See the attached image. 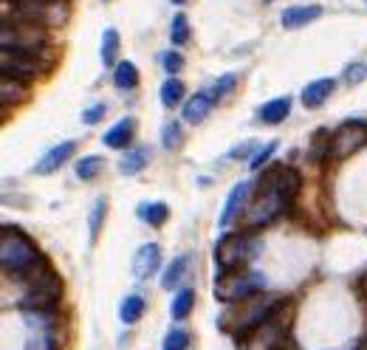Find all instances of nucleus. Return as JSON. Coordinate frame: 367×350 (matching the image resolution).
<instances>
[{"label": "nucleus", "instance_id": "58836bf2", "mask_svg": "<svg viewBox=\"0 0 367 350\" xmlns=\"http://www.w3.org/2000/svg\"><path fill=\"white\" fill-rule=\"evenodd\" d=\"M266 3H274V0H266Z\"/></svg>", "mask_w": 367, "mask_h": 350}, {"label": "nucleus", "instance_id": "39448f33", "mask_svg": "<svg viewBox=\"0 0 367 350\" xmlns=\"http://www.w3.org/2000/svg\"><path fill=\"white\" fill-rule=\"evenodd\" d=\"M291 325V302H283L263 325L246 336V350H283Z\"/></svg>", "mask_w": 367, "mask_h": 350}, {"label": "nucleus", "instance_id": "9d476101", "mask_svg": "<svg viewBox=\"0 0 367 350\" xmlns=\"http://www.w3.org/2000/svg\"><path fill=\"white\" fill-rule=\"evenodd\" d=\"M158 266H161V246L158 243H145L142 249H136L130 272H133L136 280H150L158 272Z\"/></svg>", "mask_w": 367, "mask_h": 350}, {"label": "nucleus", "instance_id": "c85d7f7f", "mask_svg": "<svg viewBox=\"0 0 367 350\" xmlns=\"http://www.w3.org/2000/svg\"><path fill=\"white\" fill-rule=\"evenodd\" d=\"M190 23H187V14H175L172 17V26H170V40L172 46H187L190 43Z\"/></svg>", "mask_w": 367, "mask_h": 350}, {"label": "nucleus", "instance_id": "c756f323", "mask_svg": "<svg viewBox=\"0 0 367 350\" xmlns=\"http://www.w3.org/2000/svg\"><path fill=\"white\" fill-rule=\"evenodd\" d=\"M187 263H190V257H175L172 263H170V269L164 272V277H161V285L164 288H175V282L184 277V272H187Z\"/></svg>", "mask_w": 367, "mask_h": 350}, {"label": "nucleus", "instance_id": "4468645a", "mask_svg": "<svg viewBox=\"0 0 367 350\" xmlns=\"http://www.w3.org/2000/svg\"><path fill=\"white\" fill-rule=\"evenodd\" d=\"M322 17V6H291V9H286L283 11V17H280V23H283V29H302V26H308V23H314V20H319Z\"/></svg>", "mask_w": 367, "mask_h": 350}, {"label": "nucleus", "instance_id": "423d86ee", "mask_svg": "<svg viewBox=\"0 0 367 350\" xmlns=\"http://www.w3.org/2000/svg\"><path fill=\"white\" fill-rule=\"evenodd\" d=\"M266 288V280L249 269H232V272H220L215 277V297L220 302H243L254 294H260Z\"/></svg>", "mask_w": 367, "mask_h": 350}, {"label": "nucleus", "instance_id": "9b49d317", "mask_svg": "<svg viewBox=\"0 0 367 350\" xmlns=\"http://www.w3.org/2000/svg\"><path fill=\"white\" fill-rule=\"evenodd\" d=\"M76 153V141H63L57 147H51L48 153H43V158L34 164V173L37 175H48V173H57L68 158Z\"/></svg>", "mask_w": 367, "mask_h": 350}, {"label": "nucleus", "instance_id": "4c0bfd02", "mask_svg": "<svg viewBox=\"0 0 367 350\" xmlns=\"http://www.w3.org/2000/svg\"><path fill=\"white\" fill-rule=\"evenodd\" d=\"M172 3H187V0H172Z\"/></svg>", "mask_w": 367, "mask_h": 350}, {"label": "nucleus", "instance_id": "cd10ccee", "mask_svg": "<svg viewBox=\"0 0 367 350\" xmlns=\"http://www.w3.org/2000/svg\"><path fill=\"white\" fill-rule=\"evenodd\" d=\"M139 217L147 220L150 226H164L170 220V207L167 204H145V207H139Z\"/></svg>", "mask_w": 367, "mask_h": 350}, {"label": "nucleus", "instance_id": "e433bc0d", "mask_svg": "<svg viewBox=\"0 0 367 350\" xmlns=\"http://www.w3.org/2000/svg\"><path fill=\"white\" fill-rule=\"evenodd\" d=\"M365 73H367V68H362V66H351L348 73H345V79H348V82H362Z\"/></svg>", "mask_w": 367, "mask_h": 350}, {"label": "nucleus", "instance_id": "5701e85b", "mask_svg": "<svg viewBox=\"0 0 367 350\" xmlns=\"http://www.w3.org/2000/svg\"><path fill=\"white\" fill-rule=\"evenodd\" d=\"M192 305H195V291H192V288H181V291L172 297V305H170L172 319H187L190 311H192Z\"/></svg>", "mask_w": 367, "mask_h": 350}, {"label": "nucleus", "instance_id": "20e7f679", "mask_svg": "<svg viewBox=\"0 0 367 350\" xmlns=\"http://www.w3.org/2000/svg\"><path fill=\"white\" fill-rule=\"evenodd\" d=\"M46 46V31L43 26L23 20V17H11L3 14L0 20V48H11V51H26V54H40V48Z\"/></svg>", "mask_w": 367, "mask_h": 350}, {"label": "nucleus", "instance_id": "2eb2a0df", "mask_svg": "<svg viewBox=\"0 0 367 350\" xmlns=\"http://www.w3.org/2000/svg\"><path fill=\"white\" fill-rule=\"evenodd\" d=\"M249 190H252V184H249V181H240V184H234V187H232V192L226 195V204H223V212H220V217H218V226H229V223L234 220V215L240 212L243 201H246V195H249Z\"/></svg>", "mask_w": 367, "mask_h": 350}, {"label": "nucleus", "instance_id": "f03ea898", "mask_svg": "<svg viewBox=\"0 0 367 350\" xmlns=\"http://www.w3.org/2000/svg\"><path fill=\"white\" fill-rule=\"evenodd\" d=\"M37 263H43L37 246L17 229L11 226H3V235H0V266H3V274L6 277H20L26 272H31Z\"/></svg>", "mask_w": 367, "mask_h": 350}, {"label": "nucleus", "instance_id": "f257e3e1", "mask_svg": "<svg viewBox=\"0 0 367 350\" xmlns=\"http://www.w3.org/2000/svg\"><path fill=\"white\" fill-rule=\"evenodd\" d=\"M283 302H289V297L286 294H254V297H249V299H243V308L240 311H229V316H223L220 319V325L226 328V331H232V334H252L257 325H263Z\"/></svg>", "mask_w": 367, "mask_h": 350}, {"label": "nucleus", "instance_id": "72a5a7b5", "mask_svg": "<svg viewBox=\"0 0 367 350\" xmlns=\"http://www.w3.org/2000/svg\"><path fill=\"white\" fill-rule=\"evenodd\" d=\"M161 66H164V71H170V73H178V71L184 68V57L178 51H164L161 54Z\"/></svg>", "mask_w": 367, "mask_h": 350}, {"label": "nucleus", "instance_id": "7ed1b4c3", "mask_svg": "<svg viewBox=\"0 0 367 350\" xmlns=\"http://www.w3.org/2000/svg\"><path fill=\"white\" fill-rule=\"evenodd\" d=\"M289 207V198L280 192L277 181H274V173L269 170L263 178H260V190L257 195L252 198L249 210L240 212V220L246 229H260L266 223H272L277 215H283V210Z\"/></svg>", "mask_w": 367, "mask_h": 350}, {"label": "nucleus", "instance_id": "6e6552de", "mask_svg": "<svg viewBox=\"0 0 367 350\" xmlns=\"http://www.w3.org/2000/svg\"><path fill=\"white\" fill-rule=\"evenodd\" d=\"M367 144V125H342L334 136H331V141H328V158L334 161H339V158H348V155H353L356 150H362Z\"/></svg>", "mask_w": 367, "mask_h": 350}, {"label": "nucleus", "instance_id": "f704fd0d", "mask_svg": "<svg viewBox=\"0 0 367 350\" xmlns=\"http://www.w3.org/2000/svg\"><path fill=\"white\" fill-rule=\"evenodd\" d=\"M105 113H108V108H105V105H93V108L82 110V122H85V125H96Z\"/></svg>", "mask_w": 367, "mask_h": 350}, {"label": "nucleus", "instance_id": "7c9ffc66", "mask_svg": "<svg viewBox=\"0 0 367 350\" xmlns=\"http://www.w3.org/2000/svg\"><path fill=\"white\" fill-rule=\"evenodd\" d=\"M164 350H187L190 348V334L187 331H172V334H167V339H164Z\"/></svg>", "mask_w": 367, "mask_h": 350}, {"label": "nucleus", "instance_id": "473e14b6", "mask_svg": "<svg viewBox=\"0 0 367 350\" xmlns=\"http://www.w3.org/2000/svg\"><path fill=\"white\" fill-rule=\"evenodd\" d=\"M161 141H164V147L167 150H175L178 144H181V125H164V133H161Z\"/></svg>", "mask_w": 367, "mask_h": 350}, {"label": "nucleus", "instance_id": "ea45409f", "mask_svg": "<svg viewBox=\"0 0 367 350\" xmlns=\"http://www.w3.org/2000/svg\"><path fill=\"white\" fill-rule=\"evenodd\" d=\"M11 3H17V0H11Z\"/></svg>", "mask_w": 367, "mask_h": 350}, {"label": "nucleus", "instance_id": "6ab92c4d", "mask_svg": "<svg viewBox=\"0 0 367 350\" xmlns=\"http://www.w3.org/2000/svg\"><path fill=\"white\" fill-rule=\"evenodd\" d=\"M272 173H274V181H277V187H280V192H283L289 201L299 195L302 181H299V173H296V170H291V167H274Z\"/></svg>", "mask_w": 367, "mask_h": 350}, {"label": "nucleus", "instance_id": "1a4fd4ad", "mask_svg": "<svg viewBox=\"0 0 367 350\" xmlns=\"http://www.w3.org/2000/svg\"><path fill=\"white\" fill-rule=\"evenodd\" d=\"M252 254H254V246H252L243 235H226L223 240H218V249H215L218 272L240 269V263H243V260H249Z\"/></svg>", "mask_w": 367, "mask_h": 350}, {"label": "nucleus", "instance_id": "2f4dec72", "mask_svg": "<svg viewBox=\"0 0 367 350\" xmlns=\"http://www.w3.org/2000/svg\"><path fill=\"white\" fill-rule=\"evenodd\" d=\"M234 82H237V76H234V73H223L218 82H215V88H212L210 93H212L215 99H223L226 93H232V91H234Z\"/></svg>", "mask_w": 367, "mask_h": 350}, {"label": "nucleus", "instance_id": "aec40b11", "mask_svg": "<svg viewBox=\"0 0 367 350\" xmlns=\"http://www.w3.org/2000/svg\"><path fill=\"white\" fill-rule=\"evenodd\" d=\"M147 311V302L142 294H130V297H125V302H122V308H119V319L125 322V325H136L142 316H145Z\"/></svg>", "mask_w": 367, "mask_h": 350}, {"label": "nucleus", "instance_id": "4be33fe9", "mask_svg": "<svg viewBox=\"0 0 367 350\" xmlns=\"http://www.w3.org/2000/svg\"><path fill=\"white\" fill-rule=\"evenodd\" d=\"M105 170V158L102 155H85L73 164V173L82 178V181H93L99 173Z\"/></svg>", "mask_w": 367, "mask_h": 350}, {"label": "nucleus", "instance_id": "f8f14e48", "mask_svg": "<svg viewBox=\"0 0 367 350\" xmlns=\"http://www.w3.org/2000/svg\"><path fill=\"white\" fill-rule=\"evenodd\" d=\"M334 88H336V79H331V76H322V79H314V82H308L305 88H302V93H299V99H302V105L305 108H322L325 102H328V96L334 93Z\"/></svg>", "mask_w": 367, "mask_h": 350}, {"label": "nucleus", "instance_id": "b1692460", "mask_svg": "<svg viewBox=\"0 0 367 350\" xmlns=\"http://www.w3.org/2000/svg\"><path fill=\"white\" fill-rule=\"evenodd\" d=\"M184 99V82L178 76H170L164 85H161V105L164 108H178Z\"/></svg>", "mask_w": 367, "mask_h": 350}, {"label": "nucleus", "instance_id": "0eeeda50", "mask_svg": "<svg viewBox=\"0 0 367 350\" xmlns=\"http://www.w3.org/2000/svg\"><path fill=\"white\" fill-rule=\"evenodd\" d=\"M0 73L17 82H31L40 76V54L0 48Z\"/></svg>", "mask_w": 367, "mask_h": 350}, {"label": "nucleus", "instance_id": "dca6fc26", "mask_svg": "<svg viewBox=\"0 0 367 350\" xmlns=\"http://www.w3.org/2000/svg\"><path fill=\"white\" fill-rule=\"evenodd\" d=\"M133 130H136V122H133L130 116H125V119H119V122L102 136V141H105L110 150H125V147H130Z\"/></svg>", "mask_w": 367, "mask_h": 350}, {"label": "nucleus", "instance_id": "c9c22d12", "mask_svg": "<svg viewBox=\"0 0 367 350\" xmlns=\"http://www.w3.org/2000/svg\"><path fill=\"white\" fill-rule=\"evenodd\" d=\"M274 150H277V141H269V144H266V147H263V150L254 155V161H252V170H260V167H263V164L272 158V153H274Z\"/></svg>", "mask_w": 367, "mask_h": 350}, {"label": "nucleus", "instance_id": "412c9836", "mask_svg": "<svg viewBox=\"0 0 367 350\" xmlns=\"http://www.w3.org/2000/svg\"><path fill=\"white\" fill-rule=\"evenodd\" d=\"M147 161H150V150H147V147H139V150H133V153H128V155L122 158L119 173H122V175H136V173L145 170Z\"/></svg>", "mask_w": 367, "mask_h": 350}, {"label": "nucleus", "instance_id": "a211bd4d", "mask_svg": "<svg viewBox=\"0 0 367 350\" xmlns=\"http://www.w3.org/2000/svg\"><path fill=\"white\" fill-rule=\"evenodd\" d=\"M29 99V91H26V82H17V79H9L3 76L0 79V102L3 108H11V105H20Z\"/></svg>", "mask_w": 367, "mask_h": 350}, {"label": "nucleus", "instance_id": "f3484780", "mask_svg": "<svg viewBox=\"0 0 367 350\" xmlns=\"http://www.w3.org/2000/svg\"><path fill=\"white\" fill-rule=\"evenodd\" d=\"M289 113H291V96H277L260 108V119L266 125H280L289 119Z\"/></svg>", "mask_w": 367, "mask_h": 350}, {"label": "nucleus", "instance_id": "393cba45", "mask_svg": "<svg viewBox=\"0 0 367 350\" xmlns=\"http://www.w3.org/2000/svg\"><path fill=\"white\" fill-rule=\"evenodd\" d=\"M113 82H116V88H122V91H128V88H136L139 85V68L130 63V60H122L116 71H113Z\"/></svg>", "mask_w": 367, "mask_h": 350}, {"label": "nucleus", "instance_id": "a878e982", "mask_svg": "<svg viewBox=\"0 0 367 350\" xmlns=\"http://www.w3.org/2000/svg\"><path fill=\"white\" fill-rule=\"evenodd\" d=\"M105 215H108V201L105 198H96L91 215H88V232H91V243H96L99 232H102V223H105Z\"/></svg>", "mask_w": 367, "mask_h": 350}, {"label": "nucleus", "instance_id": "ddd939ff", "mask_svg": "<svg viewBox=\"0 0 367 350\" xmlns=\"http://www.w3.org/2000/svg\"><path fill=\"white\" fill-rule=\"evenodd\" d=\"M215 102H218V99H215L210 91H201V93L190 96L187 105H184V119H187L190 125H201V122L210 116V110L215 108Z\"/></svg>", "mask_w": 367, "mask_h": 350}, {"label": "nucleus", "instance_id": "bb28decb", "mask_svg": "<svg viewBox=\"0 0 367 350\" xmlns=\"http://www.w3.org/2000/svg\"><path fill=\"white\" fill-rule=\"evenodd\" d=\"M116 54H119V31L116 29H108L102 34V63L105 66H119L116 63Z\"/></svg>", "mask_w": 367, "mask_h": 350}]
</instances>
